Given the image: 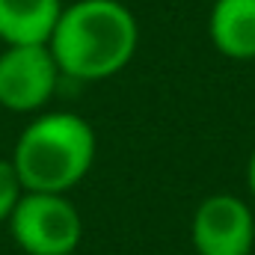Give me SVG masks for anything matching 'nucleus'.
Wrapping results in <instances>:
<instances>
[{
    "label": "nucleus",
    "mask_w": 255,
    "mask_h": 255,
    "mask_svg": "<svg viewBox=\"0 0 255 255\" xmlns=\"http://www.w3.org/2000/svg\"><path fill=\"white\" fill-rule=\"evenodd\" d=\"M60 77V65L48 45H3L0 107L12 113H36L54 98Z\"/></svg>",
    "instance_id": "nucleus-4"
},
{
    "label": "nucleus",
    "mask_w": 255,
    "mask_h": 255,
    "mask_svg": "<svg viewBox=\"0 0 255 255\" xmlns=\"http://www.w3.org/2000/svg\"><path fill=\"white\" fill-rule=\"evenodd\" d=\"M24 196V184L12 166L9 157H0V223L9 220V214L15 211L18 199Z\"/></svg>",
    "instance_id": "nucleus-8"
},
{
    "label": "nucleus",
    "mask_w": 255,
    "mask_h": 255,
    "mask_svg": "<svg viewBox=\"0 0 255 255\" xmlns=\"http://www.w3.org/2000/svg\"><path fill=\"white\" fill-rule=\"evenodd\" d=\"M9 160L24 190L68 193L95 163V130L77 113H42L21 130Z\"/></svg>",
    "instance_id": "nucleus-2"
},
{
    "label": "nucleus",
    "mask_w": 255,
    "mask_h": 255,
    "mask_svg": "<svg viewBox=\"0 0 255 255\" xmlns=\"http://www.w3.org/2000/svg\"><path fill=\"white\" fill-rule=\"evenodd\" d=\"M247 184H250V193H253V199H255V151H253V157H250V166H247Z\"/></svg>",
    "instance_id": "nucleus-9"
},
{
    "label": "nucleus",
    "mask_w": 255,
    "mask_h": 255,
    "mask_svg": "<svg viewBox=\"0 0 255 255\" xmlns=\"http://www.w3.org/2000/svg\"><path fill=\"white\" fill-rule=\"evenodd\" d=\"M214 48L229 60H255V0H217L208 18Z\"/></svg>",
    "instance_id": "nucleus-7"
},
{
    "label": "nucleus",
    "mask_w": 255,
    "mask_h": 255,
    "mask_svg": "<svg viewBox=\"0 0 255 255\" xmlns=\"http://www.w3.org/2000/svg\"><path fill=\"white\" fill-rule=\"evenodd\" d=\"M193 247L199 255H253L255 217L232 193L208 196L193 214Z\"/></svg>",
    "instance_id": "nucleus-5"
},
{
    "label": "nucleus",
    "mask_w": 255,
    "mask_h": 255,
    "mask_svg": "<svg viewBox=\"0 0 255 255\" xmlns=\"http://www.w3.org/2000/svg\"><path fill=\"white\" fill-rule=\"evenodd\" d=\"M139 24L122 0H74L63 6L48 48L71 80H107L136 54Z\"/></svg>",
    "instance_id": "nucleus-1"
},
{
    "label": "nucleus",
    "mask_w": 255,
    "mask_h": 255,
    "mask_svg": "<svg viewBox=\"0 0 255 255\" xmlns=\"http://www.w3.org/2000/svg\"><path fill=\"white\" fill-rule=\"evenodd\" d=\"M6 226L27 255H71L83 235V220L68 193L24 190Z\"/></svg>",
    "instance_id": "nucleus-3"
},
{
    "label": "nucleus",
    "mask_w": 255,
    "mask_h": 255,
    "mask_svg": "<svg viewBox=\"0 0 255 255\" xmlns=\"http://www.w3.org/2000/svg\"><path fill=\"white\" fill-rule=\"evenodd\" d=\"M63 12V0H0L3 45H48Z\"/></svg>",
    "instance_id": "nucleus-6"
}]
</instances>
